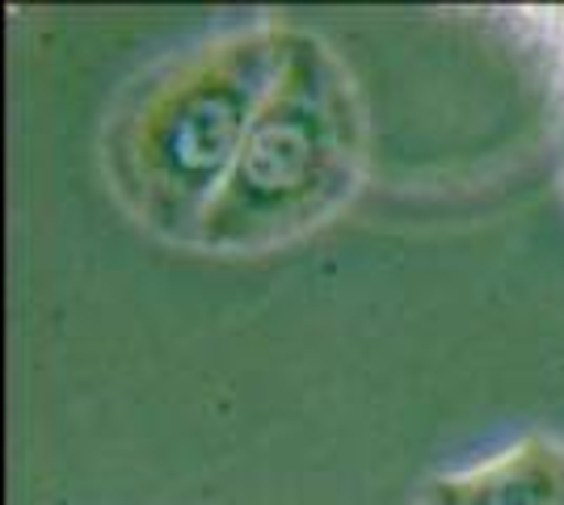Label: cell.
<instances>
[{
    "mask_svg": "<svg viewBox=\"0 0 564 505\" xmlns=\"http://www.w3.org/2000/svg\"><path fill=\"white\" fill-rule=\"evenodd\" d=\"M291 47V25L258 22L152 76L110 135L122 202L169 241L194 244Z\"/></svg>",
    "mask_w": 564,
    "mask_h": 505,
    "instance_id": "cell-1",
    "label": "cell"
},
{
    "mask_svg": "<svg viewBox=\"0 0 564 505\" xmlns=\"http://www.w3.org/2000/svg\"><path fill=\"white\" fill-rule=\"evenodd\" d=\"M362 173V106L325 39L291 30L274 89L261 101L232 173L198 223V249L261 253L346 202Z\"/></svg>",
    "mask_w": 564,
    "mask_h": 505,
    "instance_id": "cell-2",
    "label": "cell"
},
{
    "mask_svg": "<svg viewBox=\"0 0 564 505\" xmlns=\"http://www.w3.org/2000/svg\"><path fill=\"white\" fill-rule=\"evenodd\" d=\"M422 505H564V442L527 433L489 463L425 481Z\"/></svg>",
    "mask_w": 564,
    "mask_h": 505,
    "instance_id": "cell-3",
    "label": "cell"
},
{
    "mask_svg": "<svg viewBox=\"0 0 564 505\" xmlns=\"http://www.w3.org/2000/svg\"><path fill=\"white\" fill-rule=\"evenodd\" d=\"M535 18H543V30H547V39L556 47V64H561L564 80V9H547V13H535Z\"/></svg>",
    "mask_w": 564,
    "mask_h": 505,
    "instance_id": "cell-4",
    "label": "cell"
}]
</instances>
